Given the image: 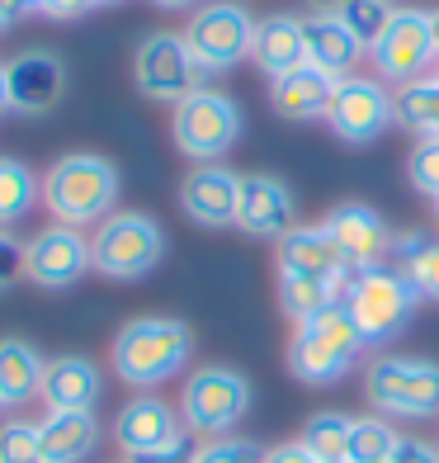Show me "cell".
<instances>
[{"label": "cell", "mask_w": 439, "mask_h": 463, "mask_svg": "<svg viewBox=\"0 0 439 463\" xmlns=\"http://www.w3.org/2000/svg\"><path fill=\"white\" fill-rule=\"evenodd\" d=\"M171 137H175L180 152L194 156V161L227 156L237 146V137H241V109H237V99L222 95V90H208V86L194 90L190 99L175 104Z\"/></svg>", "instance_id": "8"}, {"label": "cell", "mask_w": 439, "mask_h": 463, "mask_svg": "<svg viewBox=\"0 0 439 463\" xmlns=\"http://www.w3.org/2000/svg\"><path fill=\"white\" fill-rule=\"evenodd\" d=\"M364 397L383 416H439V364L416 354H378L364 369Z\"/></svg>", "instance_id": "4"}, {"label": "cell", "mask_w": 439, "mask_h": 463, "mask_svg": "<svg viewBox=\"0 0 439 463\" xmlns=\"http://www.w3.org/2000/svg\"><path fill=\"white\" fill-rule=\"evenodd\" d=\"M38 199H43V180H38L24 161L0 156V227L24 222Z\"/></svg>", "instance_id": "28"}, {"label": "cell", "mask_w": 439, "mask_h": 463, "mask_svg": "<svg viewBox=\"0 0 439 463\" xmlns=\"http://www.w3.org/2000/svg\"><path fill=\"white\" fill-rule=\"evenodd\" d=\"M184 416L161 402V397H133L128 407L114 416V445L123 449V458H137V454H165V449H180L184 445Z\"/></svg>", "instance_id": "15"}, {"label": "cell", "mask_w": 439, "mask_h": 463, "mask_svg": "<svg viewBox=\"0 0 439 463\" xmlns=\"http://www.w3.org/2000/svg\"><path fill=\"white\" fill-rule=\"evenodd\" d=\"M397 123L416 137H439V76H421L397 90Z\"/></svg>", "instance_id": "29"}, {"label": "cell", "mask_w": 439, "mask_h": 463, "mask_svg": "<svg viewBox=\"0 0 439 463\" xmlns=\"http://www.w3.org/2000/svg\"><path fill=\"white\" fill-rule=\"evenodd\" d=\"M190 354H194V331L180 317H133L118 326L109 364L123 383L156 388L190 364Z\"/></svg>", "instance_id": "1"}, {"label": "cell", "mask_w": 439, "mask_h": 463, "mask_svg": "<svg viewBox=\"0 0 439 463\" xmlns=\"http://www.w3.org/2000/svg\"><path fill=\"white\" fill-rule=\"evenodd\" d=\"M10 109V76H5V61H0V114Z\"/></svg>", "instance_id": "43"}, {"label": "cell", "mask_w": 439, "mask_h": 463, "mask_svg": "<svg viewBox=\"0 0 439 463\" xmlns=\"http://www.w3.org/2000/svg\"><path fill=\"white\" fill-rule=\"evenodd\" d=\"M406 180L425 199H439V137H421L406 156Z\"/></svg>", "instance_id": "33"}, {"label": "cell", "mask_w": 439, "mask_h": 463, "mask_svg": "<svg viewBox=\"0 0 439 463\" xmlns=\"http://www.w3.org/2000/svg\"><path fill=\"white\" fill-rule=\"evenodd\" d=\"M95 5H118V0H95Z\"/></svg>", "instance_id": "46"}, {"label": "cell", "mask_w": 439, "mask_h": 463, "mask_svg": "<svg viewBox=\"0 0 439 463\" xmlns=\"http://www.w3.org/2000/svg\"><path fill=\"white\" fill-rule=\"evenodd\" d=\"M190 463H265V449L250 445V439H237V435H218L203 449H194Z\"/></svg>", "instance_id": "34"}, {"label": "cell", "mask_w": 439, "mask_h": 463, "mask_svg": "<svg viewBox=\"0 0 439 463\" xmlns=\"http://www.w3.org/2000/svg\"><path fill=\"white\" fill-rule=\"evenodd\" d=\"M90 269V241L67 222H52L24 241V279L38 288H71Z\"/></svg>", "instance_id": "13"}, {"label": "cell", "mask_w": 439, "mask_h": 463, "mask_svg": "<svg viewBox=\"0 0 439 463\" xmlns=\"http://www.w3.org/2000/svg\"><path fill=\"white\" fill-rule=\"evenodd\" d=\"M48 360L29 341H0V407H24L43 388Z\"/></svg>", "instance_id": "25"}, {"label": "cell", "mask_w": 439, "mask_h": 463, "mask_svg": "<svg viewBox=\"0 0 439 463\" xmlns=\"http://www.w3.org/2000/svg\"><path fill=\"white\" fill-rule=\"evenodd\" d=\"M237 227L250 237H288L298 227V199L279 175H241V203H237Z\"/></svg>", "instance_id": "18"}, {"label": "cell", "mask_w": 439, "mask_h": 463, "mask_svg": "<svg viewBox=\"0 0 439 463\" xmlns=\"http://www.w3.org/2000/svg\"><path fill=\"white\" fill-rule=\"evenodd\" d=\"M237 203H241V175L218 161H203L180 180V208L199 227H237Z\"/></svg>", "instance_id": "17"}, {"label": "cell", "mask_w": 439, "mask_h": 463, "mask_svg": "<svg viewBox=\"0 0 439 463\" xmlns=\"http://www.w3.org/2000/svg\"><path fill=\"white\" fill-rule=\"evenodd\" d=\"M364 345L369 341H364V331L354 326L350 307L331 303L317 317L298 322V331H293V341H288V369H293V378H303L312 388L341 383V378L360 364Z\"/></svg>", "instance_id": "3"}, {"label": "cell", "mask_w": 439, "mask_h": 463, "mask_svg": "<svg viewBox=\"0 0 439 463\" xmlns=\"http://www.w3.org/2000/svg\"><path fill=\"white\" fill-rule=\"evenodd\" d=\"M33 463H43V458H33Z\"/></svg>", "instance_id": "49"}, {"label": "cell", "mask_w": 439, "mask_h": 463, "mask_svg": "<svg viewBox=\"0 0 439 463\" xmlns=\"http://www.w3.org/2000/svg\"><path fill=\"white\" fill-rule=\"evenodd\" d=\"M326 123L341 142L364 146L397 123V95H388V86L378 76H345V80H336Z\"/></svg>", "instance_id": "12"}, {"label": "cell", "mask_w": 439, "mask_h": 463, "mask_svg": "<svg viewBox=\"0 0 439 463\" xmlns=\"http://www.w3.org/2000/svg\"><path fill=\"white\" fill-rule=\"evenodd\" d=\"M38 397L48 402V411H95L104 383H99V369L86 360V354H57L43 369V388Z\"/></svg>", "instance_id": "20"}, {"label": "cell", "mask_w": 439, "mask_h": 463, "mask_svg": "<svg viewBox=\"0 0 439 463\" xmlns=\"http://www.w3.org/2000/svg\"><path fill=\"white\" fill-rule=\"evenodd\" d=\"M279 275H307L345 288L350 265L336 250V241L326 237V227H293L288 237H279Z\"/></svg>", "instance_id": "19"}, {"label": "cell", "mask_w": 439, "mask_h": 463, "mask_svg": "<svg viewBox=\"0 0 439 463\" xmlns=\"http://www.w3.org/2000/svg\"><path fill=\"white\" fill-rule=\"evenodd\" d=\"M250 38H256V19L237 0H208L184 24V43L203 71H232L250 57Z\"/></svg>", "instance_id": "9"}, {"label": "cell", "mask_w": 439, "mask_h": 463, "mask_svg": "<svg viewBox=\"0 0 439 463\" xmlns=\"http://www.w3.org/2000/svg\"><path fill=\"white\" fill-rule=\"evenodd\" d=\"M161 10H199V0H152Z\"/></svg>", "instance_id": "44"}, {"label": "cell", "mask_w": 439, "mask_h": 463, "mask_svg": "<svg viewBox=\"0 0 439 463\" xmlns=\"http://www.w3.org/2000/svg\"><path fill=\"white\" fill-rule=\"evenodd\" d=\"M341 303L350 307L354 326L364 331L369 345H383L392 341L397 331L411 322L416 312V288L397 275V269H360V275H350L345 288H341Z\"/></svg>", "instance_id": "7"}, {"label": "cell", "mask_w": 439, "mask_h": 463, "mask_svg": "<svg viewBox=\"0 0 439 463\" xmlns=\"http://www.w3.org/2000/svg\"><path fill=\"white\" fill-rule=\"evenodd\" d=\"M38 10H43V0H38Z\"/></svg>", "instance_id": "48"}, {"label": "cell", "mask_w": 439, "mask_h": 463, "mask_svg": "<svg viewBox=\"0 0 439 463\" xmlns=\"http://www.w3.org/2000/svg\"><path fill=\"white\" fill-rule=\"evenodd\" d=\"M38 14V0H0V29L5 24H19V19Z\"/></svg>", "instance_id": "40"}, {"label": "cell", "mask_w": 439, "mask_h": 463, "mask_svg": "<svg viewBox=\"0 0 439 463\" xmlns=\"http://www.w3.org/2000/svg\"><path fill=\"white\" fill-rule=\"evenodd\" d=\"M203 67L194 61L184 33H146L137 43V57H133V80L146 99H161V104H180L190 99L194 90H203Z\"/></svg>", "instance_id": "10"}, {"label": "cell", "mask_w": 439, "mask_h": 463, "mask_svg": "<svg viewBox=\"0 0 439 463\" xmlns=\"http://www.w3.org/2000/svg\"><path fill=\"white\" fill-rule=\"evenodd\" d=\"M326 237L336 241V250L345 256L350 275H360V269H378L383 256H392V237L397 232L388 227V218L378 208L369 203H341L326 213Z\"/></svg>", "instance_id": "14"}, {"label": "cell", "mask_w": 439, "mask_h": 463, "mask_svg": "<svg viewBox=\"0 0 439 463\" xmlns=\"http://www.w3.org/2000/svg\"><path fill=\"white\" fill-rule=\"evenodd\" d=\"M307 5H312V14H336L345 0H307Z\"/></svg>", "instance_id": "42"}, {"label": "cell", "mask_w": 439, "mask_h": 463, "mask_svg": "<svg viewBox=\"0 0 439 463\" xmlns=\"http://www.w3.org/2000/svg\"><path fill=\"white\" fill-rule=\"evenodd\" d=\"M265 463H317L307 449H303V439H288V445H275V449H265Z\"/></svg>", "instance_id": "39"}, {"label": "cell", "mask_w": 439, "mask_h": 463, "mask_svg": "<svg viewBox=\"0 0 439 463\" xmlns=\"http://www.w3.org/2000/svg\"><path fill=\"white\" fill-rule=\"evenodd\" d=\"M341 303V288L326 284V279H307V275H279V307L284 317L298 326L307 317H317L322 307Z\"/></svg>", "instance_id": "30"}, {"label": "cell", "mask_w": 439, "mask_h": 463, "mask_svg": "<svg viewBox=\"0 0 439 463\" xmlns=\"http://www.w3.org/2000/svg\"><path fill=\"white\" fill-rule=\"evenodd\" d=\"M118 165L99 152H71L48 165L43 175V203L57 222L67 227H90L104 222L118 203Z\"/></svg>", "instance_id": "2"}, {"label": "cell", "mask_w": 439, "mask_h": 463, "mask_svg": "<svg viewBox=\"0 0 439 463\" xmlns=\"http://www.w3.org/2000/svg\"><path fill=\"white\" fill-rule=\"evenodd\" d=\"M24 279V246H19L5 227H0V293Z\"/></svg>", "instance_id": "36"}, {"label": "cell", "mask_w": 439, "mask_h": 463, "mask_svg": "<svg viewBox=\"0 0 439 463\" xmlns=\"http://www.w3.org/2000/svg\"><path fill=\"white\" fill-rule=\"evenodd\" d=\"M392 260L397 275L416 288V298H439V237L402 232V237H392Z\"/></svg>", "instance_id": "26"}, {"label": "cell", "mask_w": 439, "mask_h": 463, "mask_svg": "<svg viewBox=\"0 0 439 463\" xmlns=\"http://www.w3.org/2000/svg\"><path fill=\"white\" fill-rule=\"evenodd\" d=\"M123 463H190V449H165V454H137V458H123Z\"/></svg>", "instance_id": "41"}, {"label": "cell", "mask_w": 439, "mask_h": 463, "mask_svg": "<svg viewBox=\"0 0 439 463\" xmlns=\"http://www.w3.org/2000/svg\"><path fill=\"white\" fill-rule=\"evenodd\" d=\"M336 14H341V24L360 38L364 48H373V43H378V33L388 29V19H392V5H388V0H345Z\"/></svg>", "instance_id": "32"}, {"label": "cell", "mask_w": 439, "mask_h": 463, "mask_svg": "<svg viewBox=\"0 0 439 463\" xmlns=\"http://www.w3.org/2000/svg\"><path fill=\"white\" fill-rule=\"evenodd\" d=\"M99 445L95 411H48L38 420V458L43 463H86Z\"/></svg>", "instance_id": "24"}, {"label": "cell", "mask_w": 439, "mask_h": 463, "mask_svg": "<svg viewBox=\"0 0 439 463\" xmlns=\"http://www.w3.org/2000/svg\"><path fill=\"white\" fill-rule=\"evenodd\" d=\"M434 218H439V199H434Z\"/></svg>", "instance_id": "47"}, {"label": "cell", "mask_w": 439, "mask_h": 463, "mask_svg": "<svg viewBox=\"0 0 439 463\" xmlns=\"http://www.w3.org/2000/svg\"><path fill=\"white\" fill-rule=\"evenodd\" d=\"M388 463H439V449L434 445H425V439H411V435H402L397 439V449H392V458Z\"/></svg>", "instance_id": "37"}, {"label": "cell", "mask_w": 439, "mask_h": 463, "mask_svg": "<svg viewBox=\"0 0 439 463\" xmlns=\"http://www.w3.org/2000/svg\"><path fill=\"white\" fill-rule=\"evenodd\" d=\"M165 256V232L152 213H109L90 241V265L104 279H142Z\"/></svg>", "instance_id": "5"}, {"label": "cell", "mask_w": 439, "mask_h": 463, "mask_svg": "<svg viewBox=\"0 0 439 463\" xmlns=\"http://www.w3.org/2000/svg\"><path fill=\"white\" fill-rule=\"evenodd\" d=\"M430 24H434V48H439V10L430 14Z\"/></svg>", "instance_id": "45"}, {"label": "cell", "mask_w": 439, "mask_h": 463, "mask_svg": "<svg viewBox=\"0 0 439 463\" xmlns=\"http://www.w3.org/2000/svg\"><path fill=\"white\" fill-rule=\"evenodd\" d=\"M33 458H38V426L5 420L0 426V463H33Z\"/></svg>", "instance_id": "35"}, {"label": "cell", "mask_w": 439, "mask_h": 463, "mask_svg": "<svg viewBox=\"0 0 439 463\" xmlns=\"http://www.w3.org/2000/svg\"><path fill=\"white\" fill-rule=\"evenodd\" d=\"M86 10H95V0H43V10H38V14H48V19H80Z\"/></svg>", "instance_id": "38"}, {"label": "cell", "mask_w": 439, "mask_h": 463, "mask_svg": "<svg viewBox=\"0 0 439 463\" xmlns=\"http://www.w3.org/2000/svg\"><path fill=\"white\" fill-rule=\"evenodd\" d=\"M350 435H354V416L345 411H312L303 426V449L317 463H350Z\"/></svg>", "instance_id": "27"}, {"label": "cell", "mask_w": 439, "mask_h": 463, "mask_svg": "<svg viewBox=\"0 0 439 463\" xmlns=\"http://www.w3.org/2000/svg\"><path fill=\"white\" fill-rule=\"evenodd\" d=\"M5 76H10V109L14 114H52L61 95H67V67L61 57L48 48H29L5 61Z\"/></svg>", "instance_id": "16"}, {"label": "cell", "mask_w": 439, "mask_h": 463, "mask_svg": "<svg viewBox=\"0 0 439 463\" xmlns=\"http://www.w3.org/2000/svg\"><path fill=\"white\" fill-rule=\"evenodd\" d=\"M250 61L275 80L307 67V33L298 14H265L256 19V38H250Z\"/></svg>", "instance_id": "21"}, {"label": "cell", "mask_w": 439, "mask_h": 463, "mask_svg": "<svg viewBox=\"0 0 439 463\" xmlns=\"http://www.w3.org/2000/svg\"><path fill=\"white\" fill-rule=\"evenodd\" d=\"M303 33H307V61H312L317 71L336 76V80L354 76L360 57L369 52L360 38L341 24V14H307V19H303Z\"/></svg>", "instance_id": "22"}, {"label": "cell", "mask_w": 439, "mask_h": 463, "mask_svg": "<svg viewBox=\"0 0 439 463\" xmlns=\"http://www.w3.org/2000/svg\"><path fill=\"white\" fill-rule=\"evenodd\" d=\"M331 95H336V76L317 71L312 61H307V67H298V71H288V76L269 80V104H275V114H284L293 123L326 118Z\"/></svg>", "instance_id": "23"}, {"label": "cell", "mask_w": 439, "mask_h": 463, "mask_svg": "<svg viewBox=\"0 0 439 463\" xmlns=\"http://www.w3.org/2000/svg\"><path fill=\"white\" fill-rule=\"evenodd\" d=\"M397 435L388 420L378 416H364V420H354V435H350V463H388L392 449H397Z\"/></svg>", "instance_id": "31"}, {"label": "cell", "mask_w": 439, "mask_h": 463, "mask_svg": "<svg viewBox=\"0 0 439 463\" xmlns=\"http://www.w3.org/2000/svg\"><path fill=\"white\" fill-rule=\"evenodd\" d=\"M369 57H373L378 80H392V86H411V80H421L425 67L439 57L430 10H392L388 29L378 33V43L369 48Z\"/></svg>", "instance_id": "11"}, {"label": "cell", "mask_w": 439, "mask_h": 463, "mask_svg": "<svg viewBox=\"0 0 439 463\" xmlns=\"http://www.w3.org/2000/svg\"><path fill=\"white\" fill-rule=\"evenodd\" d=\"M250 378L232 364H203L199 373L184 378V392H180V416L194 435H232V426L250 411Z\"/></svg>", "instance_id": "6"}]
</instances>
